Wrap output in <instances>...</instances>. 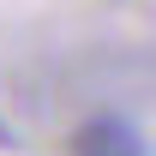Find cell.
Instances as JSON below:
<instances>
[{"label":"cell","mask_w":156,"mask_h":156,"mask_svg":"<svg viewBox=\"0 0 156 156\" xmlns=\"http://www.w3.org/2000/svg\"><path fill=\"white\" fill-rule=\"evenodd\" d=\"M0 144H6V126H0Z\"/></svg>","instance_id":"2"},{"label":"cell","mask_w":156,"mask_h":156,"mask_svg":"<svg viewBox=\"0 0 156 156\" xmlns=\"http://www.w3.org/2000/svg\"><path fill=\"white\" fill-rule=\"evenodd\" d=\"M66 150L72 156H150L144 150V132H138L126 114H90V120H78L72 138H66Z\"/></svg>","instance_id":"1"}]
</instances>
